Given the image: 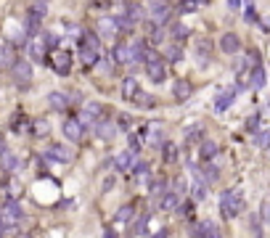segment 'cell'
Here are the masks:
<instances>
[{
  "label": "cell",
  "mask_w": 270,
  "mask_h": 238,
  "mask_svg": "<svg viewBox=\"0 0 270 238\" xmlns=\"http://www.w3.org/2000/svg\"><path fill=\"white\" fill-rule=\"evenodd\" d=\"M241 209H244V193H241L239 188L233 191H223L220 193V214L225 220H233L241 214Z\"/></svg>",
  "instance_id": "cell-1"
},
{
  "label": "cell",
  "mask_w": 270,
  "mask_h": 238,
  "mask_svg": "<svg viewBox=\"0 0 270 238\" xmlns=\"http://www.w3.org/2000/svg\"><path fill=\"white\" fill-rule=\"evenodd\" d=\"M45 64H48L56 74L66 77L72 72V53L64 48H56V50H50V56H45Z\"/></svg>",
  "instance_id": "cell-2"
},
{
  "label": "cell",
  "mask_w": 270,
  "mask_h": 238,
  "mask_svg": "<svg viewBox=\"0 0 270 238\" xmlns=\"http://www.w3.org/2000/svg\"><path fill=\"white\" fill-rule=\"evenodd\" d=\"M11 74H14V82L19 85V88H30L32 85V66L30 61H14L11 64Z\"/></svg>",
  "instance_id": "cell-3"
},
{
  "label": "cell",
  "mask_w": 270,
  "mask_h": 238,
  "mask_svg": "<svg viewBox=\"0 0 270 238\" xmlns=\"http://www.w3.org/2000/svg\"><path fill=\"white\" fill-rule=\"evenodd\" d=\"M0 220H3L5 225L24 220V209H21V204L16 201V198H5V204L0 207Z\"/></svg>",
  "instance_id": "cell-4"
},
{
  "label": "cell",
  "mask_w": 270,
  "mask_h": 238,
  "mask_svg": "<svg viewBox=\"0 0 270 238\" xmlns=\"http://www.w3.org/2000/svg\"><path fill=\"white\" fill-rule=\"evenodd\" d=\"M45 159H48V162H56V164H69V162H75V151H72L69 146L56 143L45 151Z\"/></svg>",
  "instance_id": "cell-5"
},
{
  "label": "cell",
  "mask_w": 270,
  "mask_h": 238,
  "mask_svg": "<svg viewBox=\"0 0 270 238\" xmlns=\"http://www.w3.org/2000/svg\"><path fill=\"white\" fill-rule=\"evenodd\" d=\"M149 14L154 21H159V24H167L172 16V5L167 3V0H151L149 3Z\"/></svg>",
  "instance_id": "cell-6"
},
{
  "label": "cell",
  "mask_w": 270,
  "mask_h": 238,
  "mask_svg": "<svg viewBox=\"0 0 270 238\" xmlns=\"http://www.w3.org/2000/svg\"><path fill=\"white\" fill-rule=\"evenodd\" d=\"M101 114H104V106H101L98 101H88V104L82 106V114L77 117V119H80L82 127H88V124H95V122H98Z\"/></svg>",
  "instance_id": "cell-7"
},
{
  "label": "cell",
  "mask_w": 270,
  "mask_h": 238,
  "mask_svg": "<svg viewBox=\"0 0 270 238\" xmlns=\"http://www.w3.org/2000/svg\"><path fill=\"white\" fill-rule=\"evenodd\" d=\"M61 133H64V138L69 140V143H80L82 135H85V127L80 124V119H77V117H69L64 122V127H61Z\"/></svg>",
  "instance_id": "cell-8"
},
{
  "label": "cell",
  "mask_w": 270,
  "mask_h": 238,
  "mask_svg": "<svg viewBox=\"0 0 270 238\" xmlns=\"http://www.w3.org/2000/svg\"><path fill=\"white\" fill-rule=\"evenodd\" d=\"M146 74H149L151 82H165L167 79V61L165 59H156V61H151V64H146Z\"/></svg>",
  "instance_id": "cell-9"
},
{
  "label": "cell",
  "mask_w": 270,
  "mask_h": 238,
  "mask_svg": "<svg viewBox=\"0 0 270 238\" xmlns=\"http://www.w3.org/2000/svg\"><path fill=\"white\" fill-rule=\"evenodd\" d=\"M95 35L101 40H114L120 35V27H117V19H111V16H106V19L98 21V30H95Z\"/></svg>",
  "instance_id": "cell-10"
},
{
  "label": "cell",
  "mask_w": 270,
  "mask_h": 238,
  "mask_svg": "<svg viewBox=\"0 0 270 238\" xmlns=\"http://www.w3.org/2000/svg\"><path fill=\"white\" fill-rule=\"evenodd\" d=\"M220 50L228 56H236L241 50V37L233 35V32H225V35L220 37Z\"/></svg>",
  "instance_id": "cell-11"
},
{
  "label": "cell",
  "mask_w": 270,
  "mask_h": 238,
  "mask_svg": "<svg viewBox=\"0 0 270 238\" xmlns=\"http://www.w3.org/2000/svg\"><path fill=\"white\" fill-rule=\"evenodd\" d=\"M236 93H239V88H225L223 93L217 95V98H215V111H217V114H223V111L233 104V101H236Z\"/></svg>",
  "instance_id": "cell-12"
},
{
  "label": "cell",
  "mask_w": 270,
  "mask_h": 238,
  "mask_svg": "<svg viewBox=\"0 0 270 238\" xmlns=\"http://www.w3.org/2000/svg\"><path fill=\"white\" fill-rule=\"evenodd\" d=\"M111 56H114V64H133V53H130V45L127 43H120L114 45V50H111Z\"/></svg>",
  "instance_id": "cell-13"
},
{
  "label": "cell",
  "mask_w": 270,
  "mask_h": 238,
  "mask_svg": "<svg viewBox=\"0 0 270 238\" xmlns=\"http://www.w3.org/2000/svg\"><path fill=\"white\" fill-rule=\"evenodd\" d=\"M101 53L93 48H85V45H80V61H82V69H93L95 64H98Z\"/></svg>",
  "instance_id": "cell-14"
},
{
  "label": "cell",
  "mask_w": 270,
  "mask_h": 238,
  "mask_svg": "<svg viewBox=\"0 0 270 238\" xmlns=\"http://www.w3.org/2000/svg\"><path fill=\"white\" fill-rule=\"evenodd\" d=\"M252 72V77H249V88L252 90H262L265 88V82H268V74H265V66H255V69H249Z\"/></svg>",
  "instance_id": "cell-15"
},
{
  "label": "cell",
  "mask_w": 270,
  "mask_h": 238,
  "mask_svg": "<svg viewBox=\"0 0 270 238\" xmlns=\"http://www.w3.org/2000/svg\"><path fill=\"white\" fill-rule=\"evenodd\" d=\"M48 104H50V109H53V111H66V109H69V95L53 90V93H48Z\"/></svg>",
  "instance_id": "cell-16"
},
{
  "label": "cell",
  "mask_w": 270,
  "mask_h": 238,
  "mask_svg": "<svg viewBox=\"0 0 270 238\" xmlns=\"http://www.w3.org/2000/svg\"><path fill=\"white\" fill-rule=\"evenodd\" d=\"M95 135L101 140H114L117 138V124L114 122H95Z\"/></svg>",
  "instance_id": "cell-17"
},
{
  "label": "cell",
  "mask_w": 270,
  "mask_h": 238,
  "mask_svg": "<svg viewBox=\"0 0 270 238\" xmlns=\"http://www.w3.org/2000/svg\"><path fill=\"white\" fill-rule=\"evenodd\" d=\"M0 167L5 169V172H16V169H19V159H16L14 154H11L8 149H0Z\"/></svg>",
  "instance_id": "cell-18"
},
{
  "label": "cell",
  "mask_w": 270,
  "mask_h": 238,
  "mask_svg": "<svg viewBox=\"0 0 270 238\" xmlns=\"http://www.w3.org/2000/svg\"><path fill=\"white\" fill-rule=\"evenodd\" d=\"M167 35L175 40V43H180V40H185L191 35V30L183 24V21H172V24H167Z\"/></svg>",
  "instance_id": "cell-19"
},
{
  "label": "cell",
  "mask_w": 270,
  "mask_h": 238,
  "mask_svg": "<svg viewBox=\"0 0 270 238\" xmlns=\"http://www.w3.org/2000/svg\"><path fill=\"white\" fill-rule=\"evenodd\" d=\"M178 204H180V196L175 193V191H170V188L159 196V209H165V212H172Z\"/></svg>",
  "instance_id": "cell-20"
},
{
  "label": "cell",
  "mask_w": 270,
  "mask_h": 238,
  "mask_svg": "<svg viewBox=\"0 0 270 238\" xmlns=\"http://www.w3.org/2000/svg\"><path fill=\"white\" fill-rule=\"evenodd\" d=\"M138 93H140L138 79H135V77H125V82H122V98H125V101H133Z\"/></svg>",
  "instance_id": "cell-21"
},
{
  "label": "cell",
  "mask_w": 270,
  "mask_h": 238,
  "mask_svg": "<svg viewBox=\"0 0 270 238\" xmlns=\"http://www.w3.org/2000/svg\"><path fill=\"white\" fill-rule=\"evenodd\" d=\"M40 21H43V19H40V16H35L32 11L27 14V21H24V35L30 37V40L35 37L37 32H40Z\"/></svg>",
  "instance_id": "cell-22"
},
{
  "label": "cell",
  "mask_w": 270,
  "mask_h": 238,
  "mask_svg": "<svg viewBox=\"0 0 270 238\" xmlns=\"http://www.w3.org/2000/svg\"><path fill=\"white\" fill-rule=\"evenodd\" d=\"M146 50H149V43H146V40H135V43H130L133 64H143V56H146Z\"/></svg>",
  "instance_id": "cell-23"
},
{
  "label": "cell",
  "mask_w": 270,
  "mask_h": 238,
  "mask_svg": "<svg viewBox=\"0 0 270 238\" xmlns=\"http://www.w3.org/2000/svg\"><path fill=\"white\" fill-rule=\"evenodd\" d=\"M114 164H117V169H125V172H127V169L135 164V151L127 149V151H122V154H117Z\"/></svg>",
  "instance_id": "cell-24"
},
{
  "label": "cell",
  "mask_w": 270,
  "mask_h": 238,
  "mask_svg": "<svg viewBox=\"0 0 270 238\" xmlns=\"http://www.w3.org/2000/svg\"><path fill=\"white\" fill-rule=\"evenodd\" d=\"M130 172L135 175V180H140V183H149V180H151V169H149V164H146V162H135L130 167Z\"/></svg>",
  "instance_id": "cell-25"
},
{
  "label": "cell",
  "mask_w": 270,
  "mask_h": 238,
  "mask_svg": "<svg viewBox=\"0 0 270 238\" xmlns=\"http://www.w3.org/2000/svg\"><path fill=\"white\" fill-rule=\"evenodd\" d=\"M217 151H220V146H217L215 140H201V159H204V162H215Z\"/></svg>",
  "instance_id": "cell-26"
},
{
  "label": "cell",
  "mask_w": 270,
  "mask_h": 238,
  "mask_svg": "<svg viewBox=\"0 0 270 238\" xmlns=\"http://www.w3.org/2000/svg\"><path fill=\"white\" fill-rule=\"evenodd\" d=\"M80 45H85V48H93L101 53V37L95 35V32H82L80 35Z\"/></svg>",
  "instance_id": "cell-27"
},
{
  "label": "cell",
  "mask_w": 270,
  "mask_h": 238,
  "mask_svg": "<svg viewBox=\"0 0 270 238\" xmlns=\"http://www.w3.org/2000/svg\"><path fill=\"white\" fill-rule=\"evenodd\" d=\"M194 233H196V238H210V236H215V233H217V228H215V223L204 220V223H199V225L194 228Z\"/></svg>",
  "instance_id": "cell-28"
},
{
  "label": "cell",
  "mask_w": 270,
  "mask_h": 238,
  "mask_svg": "<svg viewBox=\"0 0 270 238\" xmlns=\"http://www.w3.org/2000/svg\"><path fill=\"white\" fill-rule=\"evenodd\" d=\"M27 48H30V56H32V61H45V45L40 43V40H30V45H27Z\"/></svg>",
  "instance_id": "cell-29"
},
{
  "label": "cell",
  "mask_w": 270,
  "mask_h": 238,
  "mask_svg": "<svg viewBox=\"0 0 270 238\" xmlns=\"http://www.w3.org/2000/svg\"><path fill=\"white\" fill-rule=\"evenodd\" d=\"M159 149H162V159H165L167 164L178 162V149H175V143H170V140H165V143H162Z\"/></svg>",
  "instance_id": "cell-30"
},
{
  "label": "cell",
  "mask_w": 270,
  "mask_h": 238,
  "mask_svg": "<svg viewBox=\"0 0 270 238\" xmlns=\"http://www.w3.org/2000/svg\"><path fill=\"white\" fill-rule=\"evenodd\" d=\"M183 59V48H180V43H170L165 48V61H172V64H175V61H180Z\"/></svg>",
  "instance_id": "cell-31"
},
{
  "label": "cell",
  "mask_w": 270,
  "mask_h": 238,
  "mask_svg": "<svg viewBox=\"0 0 270 238\" xmlns=\"http://www.w3.org/2000/svg\"><path fill=\"white\" fill-rule=\"evenodd\" d=\"M191 93H194V90H191V82L178 79V82H175V98L178 101H185V98H191Z\"/></svg>",
  "instance_id": "cell-32"
},
{
  "label": "cell",
  "mask_w": 270,
  "mask_h": 238,
  "mask_svg": "<svg viewBox=\"0 0 270 238\" xmlns=\"http://www.w3.org/2000/svg\"><path fill=\"white\" fill-rule=\"evenodd\" d=\"M204 3H207V0H180L178 11H180V14H194V11H199Z\"/></svg>",
  "instance_id": "cell-33"
},
{
  "label": "cell",
  "mask_w": 270,
  "mask_h": 238,
  "mask_svg": "<svg viewBox=\"0 0 270 238\" xmlns=\"http://www.w3.org/2000/svg\"><path fill=\"white\" fill-rule=\"evenodd\" d=\"M255 143L260 146V149L270 151V130H257V133H255Z\"/></svg>",
  "instance_id": "cell-34"
},
{
  "label": "cell",
  "mask_w": 270,
  "mask_h": 238,
  "mask_svg": "<svg viewBox=\"0 0 270 238\" xmlns=\"http://www.w3.org/2000/svg\"><path fill=\"white\" fill-rule=\"evenodd\" d=\"M133 214H135V209L127 204V207H122L120 212H117V223H120V225H127V223L133 220Z\"/></svg>",
  "instance_id": "cell-35"
},
{
  "label": "cell",
  "mask_w": 270,
  "mask_h": 238,
  "mask_svg": "<svg viewBox=\"0 0 270 238\" xmlns=\"http://www.w3.org/2000/svg\"><path fill=\"white\" fill-rule=\"evenodd\" d=\"M191 196H194L196 201H204V198H207V183L196 180V183H194V188H191Z\"/></svg>",
  "instance_id": "cell-36"
},
{
  "label": "cell",
  "mask_w": 270,
  "mask_h": 238,
  "mask_svg": "<svg viewBox=\"0 0 270 238\" xmlns=\"http://www.w3.org/2000/svg\"><path fill=\"white\" fill-rule=\"evenodd\" d=\"M185 140L188 143H196V140H204V130L196 124V127H191V130H185Z\"/></svg>",
  "instance_id": "cell-37"
},
{
  "label": "cell",
  "mask_w": 270,
  "mask_h": 238,
  "mask_svg": "<svg viewBox=\"0 0 270 238\" xmlns=\"http://www.w3.org/2000/svg\"><path fill=\"white\" fill-rule=\"evenodd\" d=\"M133 101H135L138 106H154V104H156V98H154V95H149V93H138Z\"/></svg>",
  "instance_id": "cell-38"
},
{
  "label": "cell",
  "mask_w": 270,
  "mask_h": 238,
  "mask_svg": "<svg viewBox=\"0 0 270 238\" xmlns=\"http://www.w3.org/2000/svg\"><path fill=\"white\" fill-rule=\"evenodd\" d=\"M146 225H149V214H143V217H138V223H135L133 228H130V233H133V236H140V233H143V230H146Z\"/></svg>",
  "instance_id": "cell-39"
},
{
  "label": "cell",
  "mask_w": 270,
  "mask_h": 238,
  "mask_svg": "<svg viewBox=\"0 0 270 238\" xmlns=\"http://www.w3.org/2000/svg\"><path fill=\"white\" fill-rule=\"evenodd\" d=\"M14 64V56H11V48H0V69Z\"/></svg>",
  "instance_id": "cell-40"
},
{
  "label": "cell",
  "mask_w": 270,
  "mask_h": 238,
  "mask_svg": "<svg viewBox=\"0 0 270 238\" xmlns=\"http://www.w3.org/2000/svg\"><path fill=\"white\" fill-rule=\"evenodd\" d=\"M165 191H167V183H165V180H156V183H151V198H159Z\"/></svg>",
  "instance_id": "cell-41"
},
{
  "label": "cell",
  "mask_w": 270,
  "mask_h": 238,
  "mask_svg": "<svg viewBox=\"0 0 270 238\" xmlns=\"http://www.w3.org/2000/svg\"><path fill=\"white\" fill-rule=\"evenodd\" d=\"M210 48H212L210 40H199V48H196V53H199L201 61H207V53H210Z\"/></svg>",
  "instance_id": "cell-42"
},
{
  "label": "cell",
  "mask_w": 270,
  "mask_h": 238,
  "mask_svg": "<svg viewBox=\"0 0 270 238\" xmlns=\"http://www.w3.org/2000/svg\"><path fill=\"white\" fill-rule=\"evenodd\" d=\"M48 130H50V124L45 122V119L35 122V135H37V138H45V135H48Z\"/></svg>",
  "instance_id": "cell-43"
},
{
  "label": "cell",
  "mask_w": 270,
  "mask_h": 238,
  "mask_svg": "<svg viewBox=\"0 0 270 238\" xmlns=\"http://www.w3.org/2000/svg\"><path fill=\"white\" fill-rule=\"evenodd\" d=\"M130 124H133V119H130V117H127V114H120V119H117V127L130 130Z\"/></svg>",
  "instance_id": "cell-44"
},
{
  "label": "cell",
  "mask_w": 270,
  "mask_h": 238,
  "mask_svg": "<svg viewBox=\"0 0 270 238\" xmlns=\"http://www.w3.org/2000/svg\"><path fill=\"white\" fill-rule=\"evenodd\" d=\"M32 14H35V16H40V19H43V16L48 14V5H45V3H35V5H32Z\"/></svg>",
  "instance_id": "cell-45"
},
{
  "label": "cell",
  "mask_w": 270,
  "mask_h": 238,
  "mask_svg": "<svg viewBox=\"0 0 270 238\" xmlns=\"http://www.w3.org/2000/svg\"><path fill=\"white\" fill-rule=\"evenodd\" d=\"M257 124H260V117H249V122H246V130H249V133H257Z\"/></svg>",
  "instance_id": "cell-46"
},
{
  "label": "cell",
  "mask_w": 270,
  "mask_h": 238,
  "mask_svg": "<svg viewBox=\"0 0 270 238\" xmlns=\"http://www.w3.org/2000/svg\"><path fill=\"white\" fill-rule=\"evenodd\" d=\"M30 127V122H27L24 117H19V119H14V130H27Z\"/></svg>",
  "instance_id": "cell-47"
},
{
  "label": "cell",
  "mask_w": 270,
  "mask_h": 238,
  "mask_svg": "<svg viewBox=\"0 0 270 238\" xmlns=\"http://www.w3.org/2000/svg\"><path fill=\"white\" fill-rule=\"evenodd\" d=\"M252 230H255V236H257V238H262V230H260V220H257V217H252Z\"/></svg>",
  "instance_id": "cell-48"
},
{
  "label": "cell",
  "mask_w": 270,
  "mask_h": 238,
  "mask_svg": "<svg viewBox=\"0 0 270 238\" xmlns=\"http://www.w3.org/2000/svg\"><path fill=\"white\" fill-rule=\"evenodd\" d=\"M260 27L265 32H270V16H262V19H260Z\"/></svg>",
  "instance_id": "cell-49"
},
{
  "label": "cell",
  "mask_w": 270,
  "mask_h": 238,
  "mask_svg": "<svg viewBox=\"0 0 270 238\" xmlns=\"http://www.w3.org/2000/svg\"><path fill=\"white\" fill-rule=\"evenodd\" d=\"M228 8L230 11H239L241 8V0H228Z\"/></svg>",
  "instance_id": "cell-50"
},
{
  "label": "cell",
  "mask_w": 270,
  "mask_h": 238,
  "mask_svg": "<svg viewBox=\"0 0 270 238\" xmlns=\"http://www.w3.org/2000/svg\"><path fill=\"white\" fill-rule=\"evenodd\" d=\"M104 238H117V233H114V228H106V230H104Z\"/></svg>",
  "instance_id": "cell-51"
},
{
  "label": "cell",
  "mask_w": 270,
  "mask_h": 238,
  "mask_svg": "<svg viewBox=\"0 0 270 238\" xmlns=\"http://www.w3.org/2000/svg\"><path fill=\"white\" fill-rule=\"evenodd\" d=\"M3 236H5V223L0 220V238H3Z\"/></svg>",
  "instance_id": "cell-52"
},
{
  "label": "cell",
  "mask_w": 270,
  "mask_h": 238,
  "mask_svg": "<svg viewBox=\"0 0 270 238\" xmlns=\"http://www.w3.org/2000/svg\"><path fill=\"white\" fill-rule=\"evenodd\" d=\"M154 238H167V230H159V233H156Z\"/></svg>",
  "instance_id": "cell-53"
},
{
  "label": "cell",
  "mask_w": 270,
  "mask_h": 238,
  "mask_svg": "<svg viewBox=\"0 0 270 238\" xmlns=\"http://www.w3.org/2000/svg\"><path fill=\"white\" fill-rule=\"evenodd\" d=\"M210 238H223V236H220V233H215V236H210Z\"/></svg>",
  "instance_id": "cell-54"
},
{
  "label": "cell",
  "mask_w": 270,
  "mask_h": 238,
  "mask_svg": "<svg viewBox=\"0 0 270 238\" xmlns=\"http://www.w3.org/2000/svg\"><path fill=\"white\" fill-rule=\"evenodd\" d=\"M37 3H48V0H37Z\"/></svg>",
  "instance_id": "cell-55"
},
{
  "label": "cell",
  "mask_w": 270,
  "mask_h": 238,
  "mask_svg": "<svg viewBox=\"0 0 270 238\" xmlns=\"http://www.w3.org/2000/svg\"><path fill=\"white\" fill-rule=\"evenodd\" d=\"M21 238H30V236H21Z\"/></svg>",
  "instance_id": "cell-56"
}]
</instances>
